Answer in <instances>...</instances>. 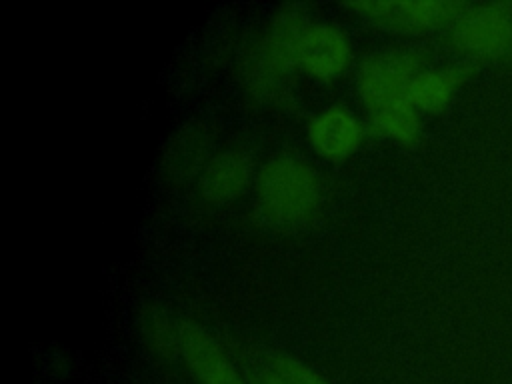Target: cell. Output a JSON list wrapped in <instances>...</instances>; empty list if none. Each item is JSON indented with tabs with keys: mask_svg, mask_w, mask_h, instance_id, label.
Instances as JSON below:
<instances>
[{
	"mask_svg": "<svg viewBox=\"0 0 512 384\" xmlns=\"http://www.w3.org/2000/svg\"><path fill=\"white\" fill-rule=\"evenodd\" d=\"M276 376H280L288 384H328L318 372H314L308 364L298 358L278 354L272 358V368Z\"/></svg>",
	"mask_w": 512,
	"mask_h": 384,
	"instance_id": "obj_14",
	"label": "cell"
},
{
	"mask_svg": "<svg viewBox=\"0 0 512 384\" xmlns=\"http://www.w3.org/2000/svg\"><path fill=\"white\" fill-rule=\"evenodd\" d=\"M370 130L402 144H412L420 136V112L406 98L396 100L370 112Z\"/></svg>",
	"mask_w": 512,
	"mask_h": 384,
	"instance_id": "obj_12",
	"label": "cell"
},
{
	"mask_svg": "<svg viewBox=\"0 0 512 384\" xmlns=\"http://www.w3.org/2000/svg\"><path fill=\"white\" fill-rule=\"evenodd\" d=\"M470 64H456L444 68H422L406 90V100L418 112H442L456 90L470 78Z\"/></svg>",
	"mask_w": 512,
	"mask_h": 384,
	"instance_id": "obj_10",
	"label": "cell"
},
{
	"mask_svg": "<svg viewBox=\"0 0 512 384\" xmlns=\"http://www.w3.org/2000/svg\"><path fill=\"white\" fill-rule=\"evenodd\" d=\"M352 60L346 32L332 22H310L298 50V68L316 80L338 78Z\"/></svg>",
	"mask_w": 512,
	"mask_h": 384,
	"instance_id": "obj_7",
	"label": "cell"
},
{
	"mask_svg": "<svg viewBox=\"0 0 512 384\" xmlns=\"http://www.w3.org/2000/svg\"><path fill=\"white\" fill-rule=\"evenodd\" d=\"M140 324L146 342L158 356L174 358L180 354V322H174L166 310L146 306Z\"/></svg>",
	"mask_w": 512,
	"mask_h": 384,
	"instance_id": "obj_13",
	"label": "cell"
},
{
	"mask_svg": "<svg viewBox=\"0 0 512 384\" xmlns=\"http://www.w3.org/2000/svg\"><path fill=\"white\" fill-rule=\"evenodd\" d=\"M210 136L202 126L188 124L174 132L164 154V168L176 180L200 174L210 160Z\"/></svg>",
	"mask_w": 512,
	"mask_h": 384,
	"instance_id": "obj_11",
	"label": "cell"
},
{
	"mask_svg": "<svg viewBox=\"0 0 512 384\" xmlns=\"http://www.w3.org/2000/svg\"><path fill=\"white\" fill-rule=\"evenodd\" d=\"M256 208L272 226H298L312 218L320 200L314 166L292 152L268 158L256 172Z\"/></svg>",
	"mask_w": 512,
	"mask_h": 384,
	"instance_id": "obj_2",
	"label": "cell"
},
{
	"mask_svg": "<svg viewBox=\"0 0 512 384\" xmlns=\"http://www.w3.org/2000/svg\"><path fill=\"white\" fill-rule=\"evenodd\" d=\"M256 384H272V380H270V376H268V372H266V374H264V376H262V378H260V380H258V382H256Z\"/></svg>",
	"mask_w": 512,
	"mask_h": 384,
	"instance_id": "obj_15",
	"label": "cell"
},
{
	"mask_svg": "<svg viewBox=\"0 0 512 384\" xmlns=\"http://www.w3.org/2000/svg\"><path fill=\"white\" fill-rule=\"evenodd\" d=\"M308 24L310 20L300 4H286L270 18L264 34L246 46L240 58V76L252 96L278 102L290 94L300 42Z\"/></svg>",
	"mask_w": 512,
	"mask_h": 384,
	"instance_id": "obj_1",
	"label": "cell"
},
{
	"mask_svg": "<svg viewBox=\"0 0 512 384\" xmlns=\"http://www.w3.org/2000/svg\"><path fill=\"white\" fill-rule=\"evenodd\" d=\"M364 130V122L348 106L330 104L310 118L306 134L318 156L342 160L360 146Z\"/></svg>",
	"mask_w": 512,
	"mask_h": 384,
	"instance_id": "obj_8",
	"label": "cell"
},
{
	"mask_svg": "<svg viewBox=\"0 0 512 384\" xmlns=\"http://www.w3.org/2000/svg\"><path fill=\"white\" fill-rule=\"evenodd\" d=\"M180 356L198 384H246L214 336L196 322H180Z\"/></svg>",
	"mask_w": 512,
	"mask_h": 384,
	"instance_id": "obj_6",
	"label": "cell"
},
{
	"mask_svg": "<svg viewBox=\"0 0 512 384\" xmlns=\"http://www.w3.org/2000/svg\"><path fill=\"white\" fill-rule=\"evenodd\" d=\"M348 6L370 22L396 32H422L454 24L468 8L452 0H360Z\"/></svg>",
	"mask_w": 512,
	"mask_h": 384,
	"instance_id": "obj_5",
	"label": "cell"
},
{
	"mask_svg": "<svg viewBox=\"0 0 512 384\" xmlns=\"http://www.w3.org/2000/svg\"><path fill=\"white\" fill-rule=\"evenodd\" d=\"M420 70L422 54L412 48L388 46L366 54L356 74V86L364 106L374 112L406 98V90Z\"/></svg>",
	"mask_w": 512,
	"mask_h": 384,
	"instance_id": "obj_3",
	"label": "cell"
},
{
	"mask_svg": "<svg viewBox=\"0 0 512 384\" xmlns=\"http://www.w3.org/2000/svg\"><path fill=\"white\" fill-rule=\"evenodd\" d=\"M256 180L254 160L246 150L228 148L210 156L198 174V188L210 202H230L242 196Z\"/></svg>",
	"mask_w": 512,
	"mask_h": 384,
	"instance_id": "obj_9",
	"label": "cell"
},
{
	"mask_svg": "<svg viewBox=\"0 0 512 384\" xmlns=\"http://www.w3.org/2000/svg\"><path fill=\"white\" fill-rule=\"evenodd\" d=\"M452 44L478 58H498L512 48V4L468 6L452 24Z\"/></svg>",
	"mask_w": 512,
	"mask_h": 384,
	"instance_id": "obj_4",
	"label": "cell"
}]
</instances>
